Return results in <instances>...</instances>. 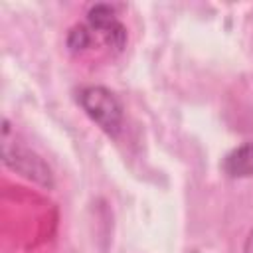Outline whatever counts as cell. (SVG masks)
Returning a JSON list of instances; mask_svg holds the SVG:
<instances>
[{"label":"cell","instance_id":"6da1fadb","mask_svg":"<svg viewBox=\"0 0 253 253\" xmlns=\"http://www.w3.org/2000/svg\"><path fill=\"white\" fill-rule=\"evenodd\" d=\"M77 103L109 136H117L123 128V105L113 91L103 85H87L77 93Z\"/></svg>","mask_w":253,"mask_h":253},{"label":"cell","instance_id":"7a4b0ae2","mask_svg":"<svg viewBox=\"0 0 253 253\" xmlns=\"http://www.w3.org/2000/svg\"><path fill=\"white\" fill-rule=\"evenodd\" d=\"M2 152H4L6 166H10L18 174H22L42 186H51V172L45 166V162L32 150H28L26 146L12 142L6 125H4V134H2Z\"/></svg>","mask_w":253,"mask_h":253},{"label":"cell","instance_id":"3957f363","mask_svg":"<svg viewBox=\"0 0 253 253\" xmlns=\"http://www.w3.org/2000/svg\"><path fill=\"white\" fill-rule=\"evenodd\" d=\"M87 26L93 34L101 38V42L113 49L121 51L126 43V30L119 22L115 10L109 4H95L87 14Z\"/></svg>","mask_w":253,"mask_h":253},{"label":"cell","instance_id":"277c9868","mask_svg":"<svg viewBox=\"0 0 253 253\" xmlns=\"http://www.w3.org/2000/svg\"><path fill=\"white\" fill-rule=\"evenodd\" d=\"M223 170L231 178L253 176V142H247V144L233 148L223 158Z\"/></svg>","mask_w":253,"mask_h":253},{"label":"cell","instance_id":"5b68a950","mask_svg":"<svg viewBox=\"0 0 253 253\" xmlns=\"http://www.w3.org/2000/svg\"><path fill=\"white\" fill-rule=\"evenodd\" d=\"M91 43H93V34L89 30V26L81 24V26H75V28L69 30V34H67V47H69V51L83 53L87 47H91Z\"/></svg>","mask_w":253,"mask_h":253},{"label":"cell","instance_id":"8992f818","mask_svg":"<svg viewBox=\"0 0 253 253\" xmlns=\"http://www.w3.org/2000/svg\"><path fill=\"white\" fill-rule=\"evenodd\" d=\"M243 253H253V229L249 231V237H247V241H245Z\"/></svg>","mask_w":253,"mask_h":253}]
</instances>
